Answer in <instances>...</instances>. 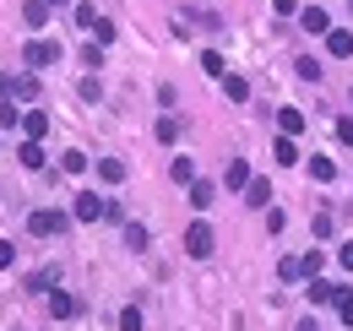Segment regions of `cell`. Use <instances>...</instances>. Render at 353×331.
Listing matches in <instances>:
<instances>
[{
    "mask_svg": "<svg viewBox=\"0 0 353 331\" xmlns=\"http://www.w3.org/2000/svg\"><path fill=\"white\" fill-rule=\"evenodd\" d=\"M337 321H343V326L353 331V293H348V299H343V304H337Z\"/></svg>",
    "mask_w": 353,
    "mask_h": 331,
    "instance_id": "obj_38",
    "label": "cell"
},
{
    "mask_svg": "<svg viewBox=\"0 0 353 331\" xmlns=\"http://www.w3.org/2000/svg\"><path fill=\"white\" fill-rule=\"evenodd\" d=\"M299 277H305V261L283 255V261H277V283H299Z\"/></svg>",
    "mask_w": 353,
    "mask_h": 331,
    "instance_id": "obj_18",
    "label": "cell"
},
{
    "mask_svg": "<svg viewBox=\"0 0 353 331\" xmlns=\"http://www.w3.org/2000/svg\"><path fill=\"white\" fill-rule=\"evenodd\" d=\"M245 207H256V212L272 207V185H266V179H250V185H245Z\"/></svg>",
    "mask_w": 353,
    "mask_h": 331,
    "instance_id": "obj_9",
    "label": "cell"
},
{
    "mask_svg": "<svg viewBox=\"0 0 353 331\" xmlns=\"http://www.w3.org/2000/svg\"><path fill=\"white\" fill-rule=\"evenodd\" d=\"M223 92H228V103H245V98H250V82H245V77H223Z\"/></svg>",
    "mask_w": 353,
    "mask_h": 331,
    "instance_id": "obj_22",
    "label": "cell"
},
{
    "mask_svg": "<svg viewBox=\"0 0 353 331\" xmlns=\"http://www.w3.org/2000/svg\"><path fill=\"white\" fill-rule=\"evenodd\" d=\"M169 174H174V185H196V163H190V158H174Z\"/></svg>",
    "mask_w": 353,
    "mask_h": 331,
    "instance_id": "obj_26",
    "label": "cell"
},
{
    "mask_svg": "<svg viewBox=\"0 0 353 331\" xmlns=\"http://www.w3.org/2000/svg\"><path fill=\"white\" fill-rule=\"evenodd\" d=\"M294 331H321V326H315V321H299V326H294Z\"/></svg>",
    "mask_w": 353,
    "mask_h": 331,
    "instance_id": "obj_41",
    "label": "cell"
},
{
    "mask_svg": "<svg viewBox=\"0 0 353 331\" xmlns=\"http://www.w3.org/2000/svg\"><path fill=\"white\" fill-rule=\"evenodd\" d=\"M65 223H71L65 212L44 207V212H33V217H28V234H33V239H54V234H65Z\"/></svg>",
    "mask_w": 353,
    "mask_h": 331,
    "instance_id": "obj_2",
    "label": "cell"
},
{
    "mask_svg": "<svg viewBox=\"0 0 353 331\" xmlns=\"http://www.w3.org/2000/svg\"><path fill=\"white\" fill-rule=\"evenodd\" d=\"M71 217H77V223H98V217H103V196H92V190L71 196Z\"/></svg>",
    "mask_w": 353,
    "mask_h": 331,
    "instance_id": "obj_6",
    "label": "cell"
},
{
    "mask_svg": "<svg viewBox=\"0 0 353 331\" xmlns=\"http://www.w3.org/2000/svg\"><path fill=\"white\" fill-rule=\"evenodd\" d=\"M17 158H22V168H33V174H39V168H44V147H39V141H22V147H17Z\"/></svg>",
    "mask_w": 353,
    "mask_h": 331,
    "instance_id": "obj_15",
    "label": "cell"
},
{
    "mask_svg": "<svg viewBox=\"0 0 353 331\" xmlns=\"http://www.w3.org/2000/svg\"><path fill=\"white\" fill-rule=\"evenodd\" d=\"M11 125H22V109L11 98H0V130H11Z\"/></svg>",
    "mask_w": 353,
    "mask_h": 331,
    "instance_id": "obj_28",
    "label": "cell"
},
{
    "mask_svg": "<svg viewBox=\"0 0 353 331\" xmlns=\"http://www.w3.org/2000/svg\"><path fill=\"white\" fill-rule=\"evenodd\" d=\"M0 98H11V103H33V98H39V77H0Z\"/></svg>",
    "mask_w": 353,
    "mask_h": 331,
    "instance_id": "obj_5",
    "label": "cell"
},
{
    "mask_svg": "<svg viewBox=\"0 0 353 331\" xmlns=\"http://www.w3.org/2000/svg\"><path fill=\"white\" fill-rule=\"evenodd\" d=\"M49 6H65V0H49Z\"/></svg>",
    "mask_w": 353,
    "mask_h": 331,
    "instance_id": "obj_42",
    "label": "cell"
},
{
    "mask_svg": "<svg viewBox=\"0 0 353 331\" xmlns=\"http://www.w3.org/2000/svg\"><path fill=\"white\" fill-rule=\"evenodd\" d=\"M22 22H28V28H44L49 22V0H28V6H22Z\"/></svg>",
    "mask_w": 353,
    "mask_h": 331,
    "instance_id": "obj_16",
    "label": "cell"
},
{
    "mask_svg": "<svg viewBox=\"0 0 353 331\" xmlns=\"http://www.w3.org/2000/svg\"><path fill=\"white\" fill-rule=\"evenodd\" d=\"M60 168H65V174H82V168H88V152H65Z\"/></svg>",
    "mask_w": 353,
    "mask_h": 331,
    "instance_id": "obj_32",
    "label": "cell"
},
{
    "mask_svg": "<svg viewBox=\"0 0 353 331\" xmlns=\"http://www.w3.org/2000/svg\"><path fill=\"white\" fill-rule=\"evenodd\" d=\"M22 130H28V141H44L49 136V114H22Z\"/></svg>",
    "mask_w": 353,
    "mask_h": 331,
    "instance_id": "obj_19",
    "label": "cell"
},
{
    "mask_svg": "<svg viewBox=\"0 0 353 331\" xmlns=\"http://www.w3.org/2000/svg\"><path fill=\"white\" fill-rule=\"evenodd\" d=\"M147 245H152V234H147L141 223H125V250H136V255H141Z\"/></svg>",
    "mask_w": 353,
    "mask_h": 331,
    "instance_id": "obj_20",
    "label": "cell"
},
{
    "mask_svg": "<svg viewBox=\"0 0 353 331\" xmlns=\"http://www.w3.org/2000/svg\"><path fill=\"white\" fill-rule=\"evenodd\" d=\"M299 261H305V277H321V266H326V255H321V250H310V255H299Z\"/></svg>",
    "mask_w": 353,
    "mask_h": 331,
    "instance_id": "obj_31",
    "label": "cell"
},
{
    "mask_svg": "<svg viewBox=\"0 0 353 331\" xmlns=\"http://www.w3.org/2000/svg\"><path fill=\"white\" fill-rule=\"evenodd\" d=\"M98 22H103V17H98V6H88V0H82V6H77V28H98Z\"/></svg>",
    "mask_w": 353,
    "mask_h": 331,
    "instance_id": "obj_29",
    "label": "cell"
},
{
    "mask_svg": "<svg viewBox=\"0 0 353 331\" xmlns=\"http://www.w3.org/2000/svg\"><path fill=\"white\" fill-rule=\"evenodd\" d=\"M92 39H98V43H114V22H109V17H103V22H98V28H92Z\"/></svg>",
    "mask_w": 353,
    "mask_h": 331,
    "instance_id": "obj_37",
    "label": "cell"
},
{
    "mask_svg": "<svg viewBox=\"0 0 353 331\" xmlns=\"http://www.w3.org/2000/svg\"><path fill=\"white\" fill-rule=\"evenodd\" d=\"M272 158H277L283 168H294V163H299V147H294V136H277V147H272Z\"/></svg>",
    "mask_w": 353,
    "mask_h": 331,
    "instance_id": "obj_14",
    "label": "cell"
},
{
    "mask_svg": "<svg viewBox=\"0 0 353 331\" xmlns=\"http://www.w3.org/2000/svg\"><path fill=\"white\" fill-rule=\"evenodd\" d=\"M310 179L332 185V179H337V163H332V158H310Z\"/></svg>",
    "mask_w": 353,
    "mask_h": 331,
    "instance_id": "obj_24",
    "label": "cell"
},
{
    "mask_svg": "<svg viewBox=\"0 0 353 331\" xmlns=\"http://www.w3.org/2000/svg\"><path fill=\"white\" fill-rule=\"evenodd\" d=\"M212 196H218V190H212L207 179H196V185H190V207H196V212H207V207H212Z\"/></svg>",
    "mask_w": 353,
    "mask_h": 331,
    "instance_id": "obj_21",
    "label": "cell"
},
{
    "mask_svg": "<svg viewBox=\"0 0 353 331\" xmlns=\"http://www.w3.org/2000/svg\"><path fill=\"white\" fill-rule=\"evenodd\" d=\"M272 11H277V17H299L305 6H299V0H272Z\"/></svg>",
    "mask_w": 353,
    "mask_h": 331,
    "instance_id": "obj_36",
    "label": "cell"
},
{
    "mask_svg": "<svg viewBox=\"0 0 353 331\" xmlns=\"http://www.w3.org/2000/svg\"><path fill=\"white\" fill-rule=\"evenodd\" d=\"M60 54H65V49H60L54 39H33L28 49H22V60H28L33 71H44V66H60Z\"/></svg>",
    "mask_w": 353,
    "mask_h": 331,
    "instance_id": "obj_3",
    "label": "cell"
},
{
    "mask_svg": "<svg viewBox=\"0 0 353 331\" xmlns=\"http://www.w3.org/2000/svg\"><path fill=\"white\" fill-rule=\"evenodd\" d=\"M152 136H158L163 147H174V141H179V114H163V120L152 125Z\"/></svg>",
    "mask_w": 353,
    "mask_h": 331,
    "instance_id": "obj_13",
    "label": "cell"
},
{
    "mask_svg": "<svg viewBox=\"0 0 353 331\" xmlns=\"http://www.w3.org/2000/svg\"><path fill=\"white\" fill-rule=\"evenodd\" d=\"M11 266H17V245H11V239H0V272H11Z\"/></svg>",
    "mask_w": 353,
    "mask_h": 331,
    "instance_id": "obj_35",
    "label": "cell"
},
{
    "mask_svg": "<svg viewBox=\"0 0 353 331\" xmlns=\"http://www.w3.org/2000/svg\"><path fill=\"white\" fill-rule=\"evenodd\" d=\"M120 331H141V310H136V304L120 310Z\"/></svg>",
    "mask_w": 353,
    "mask_h": 331,
    "instance_id": "obj_30",
    "label": "cell"
},
{
    "mask_svg": "<svg viewBox=\"0 0 353 331\" xmlns=\"http://www.w3.org/2000/svg\"><path fill=\"white\" fill-rule=\"evenodd\" d=\"M305 299H310V304H315V310H321V304H332V310H337V304L348 299V288H343V283H326V277H310Z\"/></svg>",
    "mask_w": 353,
    "mask_h": 331,
    "instance_id": "obj_4",
    "label": "cell"
},
{
    "mask_svg": "<svg viewBox=\"0 0 353 331\" xmlns=\"http://www.w3.org/2000/svg\"><path fill=\"white\" fill-rule=\"evenodd\" d=\"M266 228H272V234H283V228H288V212H277V207H266Z\"/></svg>",
    "mask_w": 353,
    "mask_h": 331,
    "instance_id": "obj_34",
    "label": "cell"
},
{
    "mask_svg": "<svg viewBox=\"0 0 353 331\" xmlns=\"http://www.w3.org/2000/svg\"><path fill=\"white\" fill-rule=\"evenodd\" d=\"M337 141H343V147H353V120H337Z\"/></svg>",
    "mask_w": 353,
    "mask_h": 331,
    "instance_id": "obj_39",
    "label": "cell"
},
{
    "mask_svg": "<svg viewBox=\"0 0 353 331\" xmlns=\"http://www.w3.org/2000/svg\"><path fill=\"white\" fill-rule=\"evenodd\" d=\"M277 125H283V136H299V130H305V114H299V109H277Z\"/></svg>",
    "mask_w": 353,
    "mask_h": 331,
    "instance_id": "obj_23",
    "label": "cell"
},
{
    "mask_svg": "<svg viewBox=\"0 0 353 331\" xmlns=\"http://www.w3.org/2000/svg\"><path fill=\"white\" fill-rule=\"evenodd\" d=\"M54 283H60V266H44L28 277V293H54Z\"/></svg>",
    "mask_w": 353,
    "mask_h": 331,
    "instance_id": "obj_10",
    "label": "cell"
},
{
    "mask_svg": "<svg viewBox=\"0 0 353 331\" xmlns=\"http://www.w3.org/2000/svg\"><path fill=\"white\" fill-rule=\"evenodd\" d=\"M294 71H299L305 82H321V60H315V54H299V60H294Z\"/></svg>",
    "mask_w": 353,
    "mask_h": 331,
    "instance_id": "obj_25",
    "label": "cell"
},
{
    "mask_svg": "<svg viewBox=\"0 0 353 331\" xmlns=\"http://www.w3.org/2000/svg\"><path fill=\"white\" fill-rule=\"evenodd\" d=\"M326 54H332V60H353V33L348 28H332V33H326Z\"/></svg>",
    "mask_w": 353,
    "mask_h": 331,
    "instance_id": "obj_7",
    "label": "cell"
},
{
    "mask_svg": "<svg viewBox=\"0 0 353 331\" xmlns=\"http://www.w3.org/2000/svg\"><path fill=\"white\" fill-rule=\"evenodd\" d=\"M49 315H54V321H71V315H77V299H71V293H49Z\"/></svg>",
    "mask_w": 353,
    "mask_h": 331,
    "instance_id": "obj_12",
    "label": "cell"
},
{
    "mask_svg": "<svg viewBox=\"0 0 353 331\" xmlns=\"http://www.w3.org/2000/svg\"><path fill=\"white\" fill-rule=\"evenodd\" d=\"M337 261H343V272H353V245H343V250H337Z\"/></svg>",
    "mask_w": 353,
    "mask_h": 331,
    "instance_id": "obj_40",
    "label": "cell"
},
{
    "mask_svg": "<svg viewBox=\"0 0 353 331\" xmlns=\"http://www.w3.org/2000/svg\"><path fill=\"white\" fill-rule=\"evenodd\" d=\"M98 179H103V185H120V179H125V163H120V158H98Z\"/></svg>",
    "mask_w": 353,
    "mask_h": 331,
    "instance_id": "obj_17",
    "label": "cell"
},
{
    "mask_svg": "<svg viewBox=\"0 0 353 331\" xmlns=\"http://www.w3.org/2000/svg\"><path fill=\"white\" fill-rule=\"evenodd\" d=\"M212 245H218L212 223H201V217H196V223L185 228V255H190V261H207V255H212Z\"/></svg>",
    "mask_w": 353,
    "mask_h": 331,
    "instance_id": "obj_1",
    "label": "cell"
},
{
    "mask_svg": "<svg viewBox=\"0 0 353 331\" xmlns=\"http://www.w3.org/2000/svg\"><path fill=\"white\" fill-rule=\"evenodd\" d=\"M223 179H228V190H245V185H250L256 174H250V163H245V158H234V163H228V174H223Z\"/></svg>",
    "mask_w": 353,
    "mask_h": 331,
    "instance_id": "obj_11",
    "label": "cell"
},
{
    "mask_svg": "<svg viewBox=\"0 0 353 331\" xmlns=\"http://www.w3.org/2000/svg\"><path fill=\"white\" fill-rule=\"evenodd\" d=\"M82 98H88V103H98V98H103V82H98V77H82Z\"/></svg>",
    "mask_w": 353,
    "mask_h": 331,
    "instance_id": "obj_33",
    "label": "cell"
},
{
    "mask_svg": "<svg viewBox=\"0 0 353 331\" xmlns=\"http://www.w3.org/2000/svg\"><path fill=\"white\" fill-rule=\"evenodd\" d=\"M299 28H305V33H321V39H326V33H332V17H326L321 6H305V11H299Z\"/></svg>",
    "mask_w": 353,
    "mask_h": 331,
    "instance_id": "obj_8",
    "label": "cell"
},
{
    "mask_svg": "<svg viewBox=\"0 0 353 331\" xmlns=\"http://www.w3.org/2000/svg\"><path fill=\"white\" fill-rule=\"evenodd\" d=\"M201 71H207V77H228V71H223V54H218V49H201Z\"/></svg>",
    "mask_w": 353,
    "mask_h": 331,
    "instance_id": "obj_27",
    "label": "cell"
}]
</instances>
